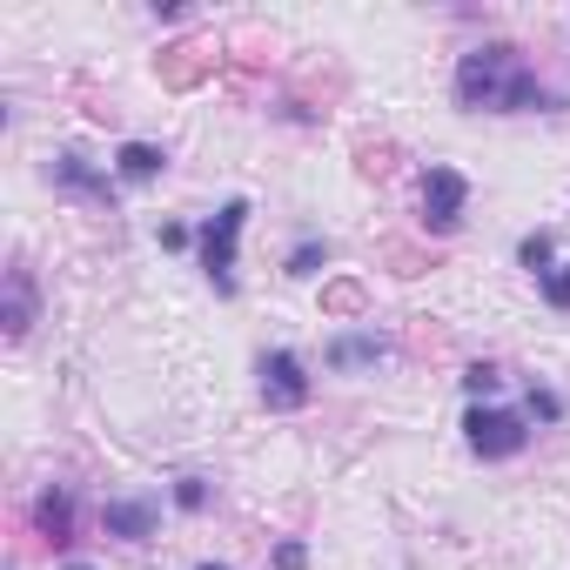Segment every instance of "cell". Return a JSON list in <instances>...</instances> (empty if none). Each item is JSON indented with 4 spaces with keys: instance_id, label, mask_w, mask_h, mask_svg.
Instances as JSON below:
<instances>
[{
    "instance_id": "obj_1",
    "label": "cell",
    "mask_w": 570,
    "mask_h": 570,
    "mask_svg": "<svg viewBox=\"0 0 570 570\" xmlns=\"http://www.w3.org/2000/svg\"><path fill=\"white\" fill-rule=\"evenodd\" d=\"M456 101H463V108H510V115H523V108H543L550 95H543V81L517 61V48L490 41V48L463 55V68H456Z\"/></svg>"
},
{
    "instance_id": "obj_2",
    "label": "cell",
    "mask_w": 570,
    "mask_h": 570,
    "mask_svg": "<svg viewBox=\"0 0 570 570\" xmlns=\"http://www.w3.org/2000/svg\"><path fill=\"white\" fill-rule=\"evenodd\" d=\"M242 222H248V202H222L215 222L202 228V268H208V282H215L222 296L235 289V242H242Z\"/></svg>"
},
{
    "instance_id": "obj_3",
    "label": "cell",
    "mask_w": 570,
    "mask_h": 570,
    "mask_svg": "<svg viewBox=\"0 0 570 570\" xmlns=\"http://www.w3.org/2000/svg\"><path fill=\"white\" fill-rule=\"evenodd\" d=\"M463 436H470L476 456H517L530 430H523V416H510V410H470V416H463Z\"/></svg>"
},
{
    "instance_id": "obj_4",
    "label": "cell",
    "mask_w": 570,
    "mask_h": 570,
    "mask_svg": "<svg viewBox=\"0 0 570 570\" xmlns=\"http://www.w3.org/2000/svg\"><path fill=\"white\" fill-rule=\"evenodd\" d=\"M463 202H470V181H463L456 168H430V175H423V222H430L436 235H450V228L463 222Z\"/></svg>"
},
{
    "instance_id": "obj_5",
    "label": "cell",
    "mask_w": 570,
    "mask_h": 570,
    "mask_svg": "<svg viewBox=\"0 0 570 570\" xmlns=\"http://www.w3.org/2000/svg\"><path fill=\"white\" fill-rule=\"evenodd\" d=\"M262 403L268 410H303L309 403V376H303V363L289 350H268L262 356Z\"/></svg>"
},
{
    "instance_id": "obj_6",
    "label": "cell",
    "mask_w": 570,
    "mask_h": 570,
    "mask_svg": "<svg viewBox=\"0 0 570 570\" xmlns=\"http://www.w3.org/2000/svg\"><path fill=\"white\" fill-rule=\"evenodd\" d=\"M101 523H108V537H128V543H141V537L155 530V503H141V497H121V503H108V510H101Z\"/></svg>"
},
{
    "instance_id": "obj_7",
    "label": "cell",
    "mask_w": 570,
    "mask_h": 570,
    "mask_svg": "<svg viewBox=\"0 0 570 570\" xmlns=\"http://www.w3.org/2000/svg\"><path fill=\"white\" fill-rule=\"evenodd\" d=\"M161 168H168V155H161L155 141H121V148H115V175H121V181H155Z\"/></svg>"
},
{
    "instance_id": "obj_8",
    "label": "cell",
    "mask_w": 570,
    "mask_h": 570,
    "mask_svg": "<svg viewBox=\"0 0 570 570\" xmlns=\"http://www.w3.org/2000/svg\"><path fill=\"white\" fill-rule=\"evenodd\" d=\"M35 523L61 543L68 530H75V503H68V490H41V503H35Z\"/></svg>"
},
{
    "instance_id": "obj_9",
    "label": "cell",
    "mask_w": 570,
    "mask_h": 570,
    "mask_svg": "<svg viewBox=\"0 0 570 570\" xmlns=\"http://www.w3.org/2000/svg\"><path fill=\"white\" fill-rule=\"evenodd\" d=\"M55 181H61V188H81V195H108V181H101L81 155H55Z\"/></svg>"
},
{
    "instance_id": "obj_10",
    "label": "cell",
    "mask_w": 570,
    "mask_h": 570,
    "mask_svg": "<svg viewBox=\"0 0 570 570\" xmlns=\"http://www.w3.org/2000/svg\"><path fill=\"white\" fill-rule=\"evenodd\" d=\"M28 316H35V296H28V275H14V289H8V330L21 336V330H28Z\"/></svg>"
},
{
    "instance_id": "obj_11",
    "label": "cell",
    "mask_w": 570,
    "mask_h": 570,
    "mask_svg": "<svg viewBox=\"0 0 570 570\" xmlns=\"http://www.w3.org/2000/svg\"><path fill=\"white\" fill-rule=\"evenodd\" d=\"M323 262H330V242H303V248L289 255V275H316Z\"/></svg>"
},
{
    "instance_id": "obj_12",
    "label": "cell",
    "mask_w": 570,
    "mask_h": 570,
    "mask_svg": "<svg viewBox=\"0 0 570 570\" xmlns=\"http://www.w3.org/2000/svg\"><path fill=\"white\" fill-rule=\"evenodd\" d=\"M543 303L550 309H570V268H543Z\"/></svg>"
},
{
    "instance_id": "obj_13",
    "label": "cell",
    "mask_w": 570,
    "mask_h": 570,
    "mask_svg": "<svg viewBox=\"0 0 570 570\" xmlns=\"http://www.w3.org/2000/svg\"><path fill=\"white\" fill-rule=\"evenodd\" d=\"M370 356H383V343H336L330 350V363H370Z\"/></svg>"
},
{
    "instance_id": "obj_14",
    "label": "cell",
    "mask_w": 570,
    "mask_h": 570,
    "mask_svg": "<svg viewBox=\"0 0 570 570\" xmlns=\"http://www.w3.org/2000/svg\"><path fill=\"white\" fill-rule=\"evenodd\" d=\"M463 390H470V396H490V390H497V370H490V363H470V370H463Z\"/></svg>"
},
{
    "instance_id": "obj_15",
    "label": "cell",
    "mask_w": 570,
    "mask_h": 570,
    "mask_svg": "<svg viewBox=\"0 0 570 570\" xmlns=\"http://www.w3.org/2000/svg\"><path fill=\"white\" fill-rule=\"evenodd\" d=\"M175 503H181V510H202V503H208V483H202V476H181V483H175Z\"/></svg>"
},
{
    "instance_id": "obj_16",
    "label": "cell",
    "mask_w": 570,
    "mask_h": 570,
    "mask_svg": "<svg viewBox=\"0 0 570 570\" xmlns=\"http://www.w3.org/2000/svg\"><path fill=\"white\" fill-rule=\"evenodd\" d=\"M517 255H523V268H543V262H550V235H523Z\"/></svg>"
},
{
    "instance_id": "obj_17",
    "label": "cell",
    "mask_w": 570,
    "mask_h": 570,
    "mask_svg": "<svg viewBox=\"0 0 570 570\" xmlns=\"http://www.w3.org/2000/svg\"><path fill=\"white\" fill-rule=\"evenodd\" d=\"M530 416H543V423H557V416H563V403H557L550 390H530Z\"/></svg>"
},
{
    "instance_id": "obj_18",
    "label": "cell",
    "mask_w": 570,
    "mask_h": 570,
    "mask_svg": "<svg viewBox=\"0 0 570 570\" xmlns=\"http://www.w3.org/2000/svg\"><path fill=\"white\" fill-rule=\"evenodd\" d=\"M303 557H309L303 543H282V550H275V563H282V570H303Z\"/></svg>"
},
{
    "instance_id": "obj_19",
    "label": "cell",
    "mask_w": 570,
    "mask_h": 570,
    "mask_svg": "<svg viewBox=\"0 0 570 570\" xmlns=\"http://www.w3.org/2000/svg\"><path fill=\"white\" fill-rule=\"evenodd\" d=\"M68 570H95V563H68Z\"/></svg>"
},
{
    "instance_id": "obj_20",
    "label": "cell",
    "mask_w": 570,
    "mask_h": 570,
    "mask_svg": "<svg viewBox=\"0 0 570 570\" xmlns=\"http://www.w3.org/2000/svg\"><path fill=\"white\" fill-rule=\"evenodd\" d=\"M202 570H222V563H202Z\"/></svg>"
}]
</instances>
